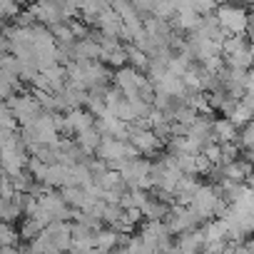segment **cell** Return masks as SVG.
<instances>
[{
    "mask_svg": "<svg viewBox=\"0 0 254 254\" xmlns=\"http://www.w3.org/2000/svg\"><path fill=\"white\" fill-rule=\"evenodd\" d=\"M214 13H217L214 20H217L219 30H224L227 35H242V38H244V30H247V23H249L247 8H239V5H219Z\"/></svg>",
    "mask_w": 254,
    "mask_h": 254,
    "instance_id": "obj_3",
    "label": "cell"
},
{
    "mask_svg": "<svg viewBox=\"0 0 254 254\" xmlns=\"http://www.w3.org/2000/svg\"><path fill=\"white\" fill-rule=\"evenodd\" d=\"M90 127H95V117L85 110H70L65 115V132L70 135H80L85 130H90Z\"/></svg>",
    "mask_w": 254,
    "mask_h": 254,
    "instance_id": "obj_9",
    "label": "cell"
},
{
    "mask_svg": "<svg viewBox=\"0 0 254 254\" xmlns=\"http://www.w3.org/2000/svg\"><path fill=\"white\" fill-rule=\"evenodd\" d=\"M67 28L72 33V40H85L90 35V28L85 23H80V20H67Z\"/></svg>",
    "mask_w": 254,
    "mask_h": 254,
    "instance_id": "obj_26",
    "label": "cell"
},
{
    "mask_svg": "<svg viewBox=\"0 0 254 254\" xmlns=\"http://www.w3.org/2000/svg\"><path fill=\"white\" fill-rule=\"evenodd\" d=\"M0 180H3V172H0Z\"/></svg>",
    "mask_w": 254,
    "mask_h": 254,
    "instance_id": "obj_29",
    "label": "cell"
},
{
    "mask_svg": "<svg viewBox=\"0 0 254 254\" xmlns=\"http://www.w3.org/2000/svg\"><path fill=\"white\" fill-rule=\"evenodd\" d=\"M77 140H75V145L85 152V155H95V150H97V145H100V132L95 130V127H90V130H85V132H80V135H75Z\"/></svg>",
    "mask_w": 254,
    "mask_h": 254,
    "instance_id": "obj_19",
    "label": "cell"
},
{
    "mask_svg": "<svg viewBox=\"0 0 254 254\" xmlns=\"http://www.w3.org/2000/svg\"><path fill=\"white\" fill-rule=\"evenodd\" d=\"M194 120H197V112H194L192 107H187V105H180L177 112L172 115V122H177V125H182V127H190Z\"/></svg>",
    "mask_w": 254,
    "mask_h": 254,
    "instance_id": "obj_21",
    "label": "cell"
},
{
    "mask_svg": "<svg viewBox=\"0 0 254 254\" xmlns=\"http://www.w3.org/2000/svg\"><path fill=\"white\" fill-rule=\"evenodd\" d=\"M5 107L10 110V115L15 117V122H20L23 127H30L35 122V117L43 112L38 107V102L33 100V95H10L5 100Z\"/></svg>",
    "mask_w": 254,
    "mask_h": 254,
    "instance_id": "obj_5",
    "label": "cell"
},
{
    "mask_svg": "<svg viewBox=\"0 0 254 254\" xmlns=\"http://www.w3.org/2000/svg\"><path fill=\"white\" fill-rule=\"evenodd\" d=\"M127 142L142 155H155L165 145L162 140H157L152 135V130H140V127H135V125H130V130H127Z\"/></svg>",
    "mask_w": 254,
    "mask_h": 254,
    "instance_id": "obj_7",
    "label": "cell"
},
{
    "mask_svg": "<svg viewBox=\"0 0 254 254\" xmlns=\"http://www.w3.org/2000/svg\"><path fill=\"white\" fill-rule=\"evenodd\" d=\"M190 207L199 214V219H214V217L222 219V214L227 212V202L222 199L219 187H212V185H199Z\"/></svg>",
    "mask_w": 254,
    "mask_h": 254,
    "instance_id": "obj_2",
    "label": "cell"
},
{
    "mask_svg": "<svg viewBox=\"0 0 254 254\" xmlns=\"http://www.w3.org/2000/svg\"><path fill=\"white\" fill-rule=\"evenodd\" d=\"M237 137H239V145L244 147V152H252V142H254V127H252V122L242 127V130L237 132Z\"/></svg>",
    "mask_w": 254,
    "mask_h": 254,
    "instance_id": "obj_24",
    "label": "cell"
},
{
    "mask_svg": "<svg viewBox=\"0 0 254 254\" xmlns=\"http://www.w3.org/2000/svg\"><path fill=\"white\" fill-rule=\"evenodd\" d=\"M28 13H30L35 20H40L38 25H43V28H53V25L65 23L63 3H38V5H30Z\"/></svg>",
    "mask_w": 254,
    "mask_h": 254,
    "instance_id": "obj_8",
    "label": "cell"
},
{
    "mask_svg": "<svg viewBox=\"0 0 254 254\" xmlns=\"http://www.w3.org/2000/svg\"><path fill=\"white\" fill-rule=\"evenodd\" d=\"M202 247H204V237H202L199 229L185 232L177 239V252L180 254H202Z\"/></svg>",
    "mask_w": 254,
    "mask_h": 254,
    "instance_id": "obj_15",
    "label": "cell"
},
{
    "mask_svg": "<svg viewBox=\"0 0 254 254\" xmlns=\"http://www.w3.org/2000/svg\"><path fill=\"white\" fill-rule=\"evenodd\" d=\"M72 167V165H70ZM70 167L67 165H48L45 167V177L43 185L50 187H70Z\"/></svg>",
    "mask_w": 254,
    "mask_h": 254,
    "instance_id": "obj_14",
    "label": "cell"
},
{
    "mask_svg": "<svg viewBox=\"0 0 254 254\" xmlns=\"http://www.w3.org/2000/svg\"><path fill=\"white\" fill-rule=\"evenodd\" d=\"M72 63H100V45L90 38L72 45Z\"/></svg>",
    "mask_w": 254,
    "mask_h": 254,
    "instance_id": "obj_12",
    "label": "cell"
},
{
    "mask_svg": "<svg viewBox=\"0 0 254 254\" xmlns=\"http://www.w3.org/2000/svg\"><path fill=\"white\" fill-rule=\"evenodd\" d=\"M142 217H147L150 222H162V219H167V214H170V204H162L160 199H155V197H147V202L142 204Z\"/></svg>",
    "mask_w": 254,
    "mask_h": 254,
    "instance_id": "obj_17",
    "label": "cell"
},
{
    "mask_svg": "<svg viewBox=\"0 0 254 254\" xmlns=\"http://www.w3.org/2000/svg\"><path fill=\"white\" fill-rule=\"evenodd\" d=\"M199 222L202 219H199V214L192 207H177V204H172L165 227H167L170 234H185V232H192Z\"/></svg>",
    "mask_w": 254,
    "mask_h": 254,
    "instance_id": "obj_6",
    "label": "cell"
},
{
    "mask_svg": "<svg viewBox=\"0 0 254 254\" xmlns=\"http://www.w3.org/2000/svg\"><path fill=\"white\" fill-rule=\"evenodd\" d=\"M122 214H125V209L120 207V204H105V209H102V222H107V224H117L120 219H122Z\"/></svg>",
    "mask_w": 254,
    "mask_h": 254,
    "instance_id": "obj_23",
    "label": "cell"
},
{
    "mask_svg": "<svg viewBox=\"0 0 254 254\" xmlns=\"http://www.w3.org/2000/svg\"><path fill=\"white\" fill-rule=\"evenodd\" d=\"M202 237H204V244H212V242H227V227L222 219H209L204 224V229H199Z\"/></svg>",
    "mask_w": 254,
    "mask_h": 254,
    "instance_id": "obj_18",
    "label": "cell"
},
{
    "mask_svg": "<svg viewBox=\"0 0 254 254\" xmlns=\"http://www.w3.org/2000/svg\"><path fill=\"white\" fill-rule=\"evenodd\" d=\"M95 234H97V229L72 222L70 224V244H72V249H95Z\"/></svg>",
    "mask_w": 254,
    "mask_h": 254,
    "instance_id": "obj_11",
    "label": "cell"
},
{
    "mask_svg": "<svg viewBox=\"0 0 254 254\" xmlns=\"http://www.w3.org/2000/svg\"><path fill=\"white\" fill-rule=\"evenodd\" d=\"M18 244V232L5 224V222H0V247H15Z\"/></svg>",
    "mask_w": 254,
    "mask_h": 254,
    "instance_id": "obj_22",
    "label": "cell"
},
{
    "mask_svg": "<svg viewBox=\"0 0 254 254\" xmlns=\"http://www.w3.org/2000/svg\"><path fill=\"white\" fill-rule=\"evenodd\" d=\"M219 150H222V165H219V167H224V165H229V162H237V157H239L237 142H234V145H219Z\"/></svg>",
    "mask_w": 254,
    "mask_h": 254,
    "instance_id": "obj_27",
    "label": "cell"
},
{
    "mask_svg": "<svg viewBox=\"0 0 254 254\" xmlns=\"http://www.w3.org/2000/svg\"><path fill=\"white\" fill-rule=\"evenodd\" d=\"M20 87V82L5 77V75H0V100H8L10 95H15V90Z\"/></svg>",
    "mask_w": 254,
    "mask_h": 254,
    "instance_id": "obj_25",
    "label": "cell"
},
{
    "mask_svg": "<svg viewBox=\"0 0 254 254\" xmlns=\"http://www.w3.org/2000/svg\"><path fill=\"white\" fill-rule=\"evenodd\" d=\"M249 170H252V165L247 160H237V162H229L224 167H217V175L224 182H242V180H249Z\"/></svg>",
    "mask_w": 254,
    "mask_h": 254,
    "instance_id": "obj_13",
    "label": "cell"
},
{
    "mask_svg": "<svg viewBox=\"0 0 254 254\" xmlns=\"http://www.w3.org/2000/svg\"><path fill=\"white\" fill-rule=\"evenodd\" d=\"M28 249L33 254H67L72 249V244H70V224L67 222L48 224L35 239H30Z\"/></svg>",
    "mask_w": 254,
    "mask_h": 254,
    "instance_id": "obj_1",
    "label": "cell"
},
{
    "mask_svg": "<svg viewBox=\"0 0 254 254\" xmlns=\"http://www.w3.org/2000/svg\"><path fill=\"white\" fill-rule=\"evenodd\" d=\"M125 239H127V237L117 234L115 229H97V234H95V249L102 252V254H110V252H115V247L122 244Z\"/></svg>",
    "mask_w": 254,
    "mask_h": 254,
    "instance_id": "obj_16",
    "label": "cell"
},
{
    "mask_svg": "<svg viewBox=\"0 0 254 254\" xmlns=\"http://www.w3.org/2000/svg\"><path fill=\"white\" fill-rule=\"evenodd\" d=\"M237 132L239 130L227 117L212 120V140H214V145H234L237 142Z\"/></svg>",
    "mask_w": 254,
    "mask_h": 254,
    "instance_id": "obj_10",
    "label": "cell"
},
{
    "mask_svg": "<svg viewBox=\"0 0 254 254\" xmlns=\"http://www.w3.org/2000/svg\"><path fill=\"white\" fill-rule=\"evenodd\" d=\"M5 202H8V199H3V197H0V209H3V204H5Z\"/></svg>",
    "mask_w": 254,
    "mask_h": 254,
    "instance_id": "obj_28",
    "label": "cell"
},
{
    "mask_svg": "<svg viewBox=\"0 0 254 254\" xmlns=\"http://www.w3.org/2000/svg\"><path fill=\"white\" fill-rule=\"evenodd\" d=\"M125 55H127V60L132 63V70H147V65H150V58L145 55V53H140L137 48H132V45H125Z\"/></svg>",
    "mask_w": 254,
    "mask_h": 254,
    "instance_id": "obj_20",
    "label": "cell"
},
{
    "mask_svg": "<svg viewBox=\"0 0 254 254\" xmlns=\"http://www.w3.org/2000/svg\"><path fill=\"white\" fill-rule=\"evenodd\" d=\"M95 152L102 162H130V160H137V155H140L130 142L110 140V137H102Z\"/></svg>",
    "mask_w": 254,
    "mask_h": 254,
    "instance_id": "obj_4",
    "label": "cell"
}]
</instances>
